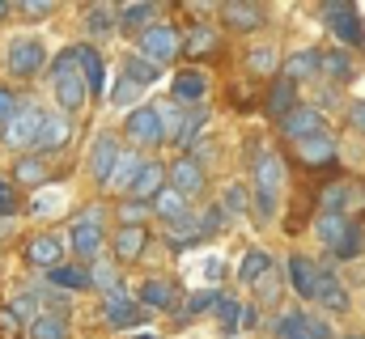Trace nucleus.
Listing matches in <instances>:
<instances>
[{"mask_svg":"<svg viewBox=\"0 0 365 339\" xmlns=\"http://www.w3.org/2000/svg\"><path fill=\"white\" fill-rule=\"evenodd\" d=\"M314 301H319L327 314H344V310L353 306V301H349V288H344V284L336 280V271H327V267L319 271V288H314Z\"/></svg>","mask_w":365,"mask_h":339,"instance_id":"9b49d317","label":"nucleus"},{"mask_svg":"<svg viewBox=\"0 0 365 339\" xmlns=\"http://www.w3.org/2000/svg\"><path fill=\"white\" fill-rule=\"evenodd\" d=\"M47 174H51V170H47V162H43V157H21V162L13 166V178H17V182H26V187L47 182Z\"/></svg>","mask_w":365,"mask_h":339,"instance_id":"f704fd0d","label":"nucleus"},{"mask_svg":"<svg viewBox=\"0 0 365 339\" xmlns=\"http://www.w3.org/2000/svg\"><path fill=\"white\" fill-rule=\"evenodd\" d=\"M302 339H306V335H302Z\"/></svg>","mask_w":365,"mask_h":339,"instance_id":"052dcab7","label":"nucleus"},{"mask_svg":"<svg viewBox=\"0 0 365 339\" xmlns=\"http://www.w3.org/2000/svg\"><path fill=\"white\" fill-rule=\"evenodd\" d=\"M280 132H284V140L306 145V140H314V136H327V119H323L319 106H302V102H297V106L280 119Z\"/></svg>","mask_w":365,"mask_h":339,"instance_id":"f257e3e1","label":"nucleus"},{"mask_svg":"<svg viewBox=\"0 0 365 339\" xmlns=\"http://www.w3.org/2000/svg\"><path fill=\"white\" fill-rule=\"evenodd\" d=\"M153 13H158L153 4H123V9H119V26H123L128 34H132V30H149V26H153Z\"/></svg>","mask_w":365,"mask_h":339,"instance_id":"72a5a7b5","label":"nucleus"},{"mask_svg":"<svg viewBox=\"0 0 365 339\" xmlns=\"http://www.w3.org/2000/svg\"><path fill=\"white\" fill-rule=\"evenodd\" d=\"M323 17H327V26H331V34L344 43V47H361L365 43V21L361 13L353 9V4H344V0H336V4H323L319 9Z\"/></svg>","mask_w":365,"mask_h":339,"instance_id":"f03ea898","label":"nucleus"},{"mask_svg":"<svg viewBox=\"0 0 365 339\" xmlns=\"http://www.w3.org/2000/svg\"><path fill=\"white\" fill-rule=\"evenodd\" d=\"M200 238H204V229H200L195 217H182L179 225L170 229V242H175V246H191V242H200Z\"/></svg>","mask_w":365,"mask_h":339,"instance_id":"a19ab883","label":"nucleus"},{"mask_svg":"<svg viewBox=\"0 0 365 339\" xmlns=\"http://www.w3.org/2000/svg\"><path fill=\"white\" fill-rule=\"evenodd\" d=\"M349 195H353V187H349V182H331V187L319 195V199H323V212H340V217H344Z\"/></svg>","mask_w":365,"mask_h":339,"instance_id":"58836bf2","label":"nucleus"},{"mask_svg":"<svg viewBox=\"0 0 365 339\" xmlns=\"http://www.w3.org/2000/svg\"><path fill=\"white\" fill-rule=\"evenodd\" d=\"M162 187H166V170L158 166V162H149L145 174L136 178V187H132V199H136V204H140V199H158Z\"/></svg>","mask_w":365,"mask_h":339,"instance_id":"a878e982","label":"nucleus"},{"mask_svg":"<svg viewBox=\"0 0 365 339\" xmlns=\"http://www.w3.org/2000/svg\"><path fill=\"white\" fill-rule=\"evenodd\" d=\"M204 93H208V81H204L200 73H182V77H175V85H170L175 106H200Z\"/></svg>","mask_w":365,"mask_h":339,"instance_id":"412c9836","label":"nucleus"},{"mask_svg":"<svg viewBox=\"0 0 365 339\" xmlns=\"http://www.w3.org/2000/svg\"><path fill=\"white\" fill-rule=\"evenodd\" d=\"M90 276H93V284H98V288H106V293H119V276H115L110 267H102V263H98Z\"/></svg>","mask_w":365,"mask_h":339,"instance_id":"09e8293b","label":"nucleus"},{"mask_svg":"<svg viewBox=\"0 0 365 339\" xmlns=\"http://www.w3.org/2000/svg\"><path fill=\"white\" fill-rule=\"evenodd\" d=\"M73 251L81 254V259H98V251H102V221H90L86 212L77 217V225H73Z\"/></svg>","mask_w":365,"mask_h":339,"instance_id":"4468645a","label":"nucleus"},{"mask_svg":"<svg viewBox=\"0 0 365 339\" xmlns=\"http://www.w3.org/2000/svg\"><path fill=\"white\" fill-rule=\"evenodd\" d=\"M9 310H13L21 323H38V318H43V314H38V297H34V293H30V297H17Z\"/></svg>","mask_w":365,"mask_h":339,"instance_id":"a18cd8bd","label":"nucleus"},{"mask_svg":"<svg viewBox=\"0 0 365 339\" xmlns=\"http://www.w3.org/2000/svg\"><path fill=\"white\" fill-rule=\"evenodd\" d=\"M247 64H251L255 77H272L276 68H280V56H276L272 47H255V51L247 56Z\"/></svg>","mask_w":365,"mask_h":339,"instance_id":"4c0bfd02","label":"nucleus"},{"mask_svg":"<svg viewBox=\"0 0 365 339\" xmlns=\"http://www.w3.org/2000/svg\"><path fill=\"white\" fill-rule=\"evenodd\" d=\"M284 271H289V288L302 297V301H314V288H319V263L314 259H306V254H289V263H284Z\"/></svg>","mask_w":365,"mask_h":339,"instance_id":"423d86ee","label":"nucleus"},{"mask_svg":"<svg viewBox=\"0 0 365 339\" xmlns=\"http://www.w3.org/2000/svg\"><path fill=\"white\" fill-rule=\"evenodd\" d=\"M217 301H221V297H217L212 288H204V293H195V297H191V306H187V310H191V314H204V310H217Z\"/></svg>","mask_w":365,"mask_h":339,"instance_id":"3c124183","label":"nucleus"},{"mask_svg":"<svg viewBox=\"0 0 365 339\" xmlns=\"http://www.w3.org/2000/svg\"><path fill=\"white\" fill-rule=\"evenodd\" d=\"M17 9H21L26 17H51V13H56V4H47V0H21Z\"/></svg>","mask_w":365,"mask_h":339,"instance_id":"864d4df0","label":"nucleus"},{"mask_svg":"<svg viewBox=\"0 0 365 339\" xmlns=\"http://www.w3.org/2000/svg\"><path fill=\"white\" fill-rule=\"evenodd\" d=\"M153 212L166 217V221H175V225H179L182 217H191V212H187V195H179L175 187H162V195L153 199Z\"/></svg>","mask_w":365,"mask_h":339,"instance_id":"cd10ccee","label":"nucleus"},{"mask_svg":"<svg viewBox=\"0 0 365 339\" xmlns=\"http://www.w3.org/2000/svg\"><path fill=\"white\" fill-rule=\"evenodd\" d=\"M361 251H365V229L353 221V225H349V234H344V242H340L331 254H336V259H357Z\"/></svg>","mask_w":365,"mask_h":339,"instance_id":"ea45409f","label":"nucleus"},{"mask_svg":"<svg viewBox=\"0 0 365 339\" xmlns=\"http://www.w3.org/2000/svg\"><path fill=\"white\" fill-rule=\"evenodd\" d=\"M280 187H284V162L276 153H259L255 157V195L280 199Z\"/></svg>","mask_w":365,"mask_h":339,"instance_id":"6e6552de","label":"nucleus"},{"mask_svg":"<svg viewBox=\"0 0 365 339\" xmlns=\"http://www.w3.org/2000/svg\"><path fill=\"white\" fill-rule=\"evenodd\" d=\"M60 259H64V242L60 238H51V234H43V238H34L30 246H26V263H34V267H60Z\"/></svg>","mask_w":365,"mask_h":339,"instance_id":"dca6fc26","label":"nucleus"},{"mask_svg":"<svg viewBox=\"0 0 365 339\" xmlns=\"http://www.w3.org/2000/svg\"><path fill=\"white\" fill-rule=\"evenodd\" d=\"M145 204H136V199H128V204H119V217H123V225H140L145 221Z\"/></svg>","mask_w":365,"mask_h":339,"instance_id":"8fccbe9b","label":"nucleus"},{"mask_svg":"<svg viewBox=\"0 0 365 339\" xmlns=\"http://www.w3.org/2000/svg\"><path fill=\"white\" fill-rule=\"evenodd\" d=\"M149 246V234H145V225H123L119 234H115V259L119 263H136L140 254Z\"/></svg>","mask_w":365,"mask_h":339,"instance_id":"2eb2a0df","label":"nucleus"},{"mask_svg":"<svg viewBox=\"0 0 365 339\" xmlns=\"http://www.w3.org/2000/svg\"><path fill=\"white\" fill-rule=\"evenodd\" d=\"M13 110H17L13 93H9V89H0V123H9V119H13Z\"/></svg>","mask_w":365,"mask_h":339,"instance_id":"4d7b16f0","label":"nucleus"},{"mask_svg":"<svg viewBox=\"0 0 365 339\" xmlns=\"http://www.w3.org/2000/svg\"><path fill=\"white\" fill-rule=\"evenodd\" d=\"M323 77L349 81V77H353V56H349V51H327V56H323Z\"/></svg>","mask_w":365,"mask_h":339,"instance_id":"c9c22d12","label":"nucleus"},{"mask_svg":"<svg viewBox=\"0 0 365 339\" xmlns=\"http://www.w3.org/2000/svg\"><path fill=\"white\" fill-rule=\"evenodd\" d=\"M128 136H132V145H140V149H153V145H162L166 136H162V115L153 110V106H136L132 115H128V127H123Z\"/></svg>","mask_w":365,"mask_h":339,"instance_id":"39448f33","label":"nucleus"},{"mask_svg":"<svg viewBox=\"0 0 365 339\" xmlns=\"http://www.w3.org/2000/svg\"><path fill=\"white\" fill-rule=\"evenodd\" d=\"M293 106H297V85L280 77V81L272 85V93H268V110H272L276 119H284V115H289Z\"/></svg>","mask_w":365,"mask_h":339,"instance_id":"c756f323","label":"nucleus"},{"mask_svg":"<svg viewBox=\"0 0 365 339\" xmlns=\"http://www.w3.org/2000/svg\"><path fill=\"white\" fill-rule=\"evenodd\" d=\"M217 318H221V327H225V331H234V327L242 323V306H238V301H230V297H221V301H217Z\"/></svg>","mask_w":365,"mask_h":339,"instance_id":"c03bdc74","label":"nucleus"},{"mask_svg":"<svg viewBox=\"0 0 365 339\" xmlns=\"http://www.w3.org/2000/svg\"><path fill=\"white\" fill-rule=\"evenodd\" d=\"M221 212H225V217H242V212H247V191H242L238 182L221 191Z\"/></svg>","mask_w":365,"mask_h":339,"instance_id":"79ce46f5","label":"nucleus"},{"mask_svg":"<svg viewBox=\"0 0 365 339\" xmlns=\"http://www.w3.org/2000/svg\"><path fill=\"white\" fill-rule=\"evenodd\" d=\"M119 145H115V136H98L90 149V174L98 178V182H110L115 178V166H119Z\"/></svg>","mask_w":365,"mask_h":339,"instance_id":"9d476101","label":"nucleus"},{"mask_svg":"<svg viewBox=\"0 0 365 339\" xmlns=\"http://www.w3.org/2000/svg\"><path fill=\"white\" fill-rule=\"evenodd\" d=\"M136 98H140V85H136V81H128V77H123V81L115 85V93H110V102H115V106H132Z\"/></svg>","mask_w":365,"mask_h":339,"instance_id":"de8ad7c7","label":"nucleus"},{"mask_svg":"<svg viewBox=\"0 0 365 339\" xmlns=\"http://www.w3.org/2000/svg\"><path fill=\"white\" fill-rule=\"evenodd\" d=\"M158 115H162V136H166V140H179L182 127H187V115H182L179 106H166V110H158Z\"/></svg>","mask_w":365,"mask_h":339,"instance_id":"37998d69","label":"nucleus"},{"mask_svg":"<svg viewBox=\"0 0 365 339\" xmlns=\"http://www.w3.org/2000/svg\"><path fill=\"white\" fill-rule=\"evenodd\" d=\"M349 225H353L349 217H340V212H323V217L314 221V238H319V242H323L327 251H336V246L344 242V234H349Z\"/></svg>","mask_w":365,"mask_h":339,"instance_id":"6ab92c4d","label":"nucleus"},{"mask_svg":"<svg viewBox=\"0 0 365 339\" xmlns=\"http://www.w3.org/2000/svg\"><path fill=\"white\" fill-rule=\"evenodd\" d=\"M170 187H175L179 195H200V191H204V166H200L195 157H179V162L170 166Z\"/></svg>","mask_w":365,"mask_h":339,"instance_id":"ddd939ff","label":"nucleus"},{"mask_svg":"<svg viewBox=\"0 0 365 339\" xmlns=\"http://www.w3.org/2000/svg\"><path fill=\"white\" fill-rule=\"evenodd\" d=\"M47 276H51V284H56V288H68V293L93 288V276L86 271V267H68V263H60V267H51Z\"/></svg>","mask_w":365,"mask_h":339,"instance_id":"393cba45","label":"nucleus"},{"mask_svg":"<svg viewBox=\"0 0 365 339\" xmlns=\"http://www.w3.org/2000/svg\"><path fill=\"white\" fill-rule=\"evenodd\" d=\"M43 123H47V115H43L34 102H26V106H17V110H13V119L4 123V127H9V136H4V140H9L13 149L38 145V132H43Z\"/></svg>","mask_w":365,"mask_h":339,"instance_id":"20e7f679","label":"nucleus"},{"mask_svg":"<svg viewBox=\"0 0 365 339\" xmlns=\"http://www.w3.org/2000/svg\"><path fill=\"white\" fill-rule=\"evenodd\" d=\"M68 140H73V123H68L64 115H47V123H43L34 149H64Z\"/></svg>","mask_w":365,"mask_h":339,"instance_id":"5701e85b","label":"nucleus"},{"mask_svg":"<svg viewBox=\"0 0 365 339\" xmlns=\"http://www.w3.org/2000/svg\"><path fill=\"white\" fill-rule=\"evenodd\" d=\"M68 335V323L60 314H43L38 323H30V339H64Z\"/></svg>","mask_w":365,"mask_h":339,"instance_id":"e433bc0d","label":"nucleus"},{"mask_svg":"<svg viewBox=\"0 0 365 339\" xmlns=\"http://www.w3.org/2000/svg\"><path fill=\"white\" fill-rule=\"evenodd\" d=\"M140 301L153 310H175V284L170 280H145L140 284Z\"/></svg>","mask_w":365,"mask_h":339,"instance_id":"bb28decb","label":"nucleus"},{"mask_svg":"<svg viewBox=\"0 0 365 339\" xmlns=\"http://www.w3.org/2000/svg\"><path fill=\"white\" fill-rule=\"evenodd\" d=\"M102 314H106L110 327H136V323H140V310H136L132 297H123V293H110V297L102 301Z\"/></svg>","mask_w":365,"mask_h":339,"instance_id":"aec40b11","label":"nucleus"},{"mask_svg":"<svg viewBox=\"0 0 365 339\" xmlns=\"http://www.w3.org/2000/svg\"><path fill=\"white\" fill-rule=\"evenodd\" d=\"M212 47H217V30H212V26H195V30L182 38V56H191V60L208 56Z\"/></svg>","mask_w":365,"mask_h":339,"instance_id":"7c9ffc66","label":"nucleus"},{"mask_svg":"<svg viewBox=\"0 0 365 339\" xmlns=\"http://www.w3.org/2000/svg\"><path fill=\"white\" fill-rule=\"evenodd\" d=\"M208 123V110L200 106V110H187V127H182V136H179V145H191L195 136H200V127Z\"/></svg>","mask_w":365,"mask_h":339,"instance_id":"49530a36","label":"nucleus"},{"mask_svg":"<svg viewBox=\"0 0 365 339\" xmlns=\"http://www.w3.org/2000/svg\"><path fill=\"white\" fill-rule=\"evenodd\" d=\"M4 60H9V73H13V77H26V81H30V77L43 68V47H38V38H17Z\"/></svg>","mask_w":365,"mask_h":339,"instance_id":"0eeeda50","label":"nucleus"},{"mask_svg":"<svg viewBox=\"0 0 365 339\" xmlns=\"http://www.w3.org/2000/svg\"><path fill=\"white\" fill-rule=\"evenodd\" d=\"M323 73V51L319 47H306V51H293L289 60H284V81H310V77H319Z\"/></svg>","mask_w":365,"mask_h":339,"instance_id":"f8f14e48","label":"nucleus"},{"mask_svg":"<svg viewBox=\"0 0 365 339\" xmlns=\"http://www.w3.org/2000/svg\"><path fill=\"white\" fill-rule=\"evenodd\" d=\"M17 331H21V318L4 306V310H0V335H4V339H17Z\"/></svg>","mask_w":365,"mask_h":339,"instance_id":"603ef678","label":"nucleus"},{"mask_svg":"<svg viewBox=\"0 0 365 339\" xmlns=\"http://www.w3.org/2000/svg\"><path fill=\"white\" fill-rule=\"evenodd\" d=\"M221 17H225L234 30H242V34H251V30L264 26V9H259V4H225Z\"/></svg>","mask_w":365,"mask_h":339,"instance_id":"4be33fe9","label":"nucleus"},{"mask_svg":"<svg viewBox=\"0 0 365 339\" xmlns=\"http://www.w3.org/2000/svg\"><path fill=\"white\" fill-rule=\"evenodd\" d=\"M158 73H162V68H158L153 60H145V56H128V60H123V77H128V81H136L140 89L158 81Z\"/></svg>","mask_w":365,"mask_h":339,"instance_id":"473e14b6","label":"nucleus"},{"mask_svg":"<svg viewBox=\"0 0 365 339\" xmlns=\"http://www.w3.org/2000/svg\"><path fill=\"white\" fill-rule=\"evenodd\" d=\"M268 271H272V259H268V254L264 251H247L242 254V267H238V280H242V284H259Z\"/></svg>","mask_w":365,"mask_h":339,"instance_id":"c85d7f7f","label":"nucleus"},{"mask_svg":"<svg viewBox=\"0 0 365 339\" xmlns=\"http://www.w3.org/2000/svg\"><path fill=\"white\" fill-rule=\"evenodd\" d=\"M17 212V195H13V187L0 178V217H13Z\"/></svg>","mask_w":365,"mask_h":339,"instance_id":"5fc2aeb1","label":"nucleus"},{"mask_svg":"<svg viewBox=\"0 0 365 339\" xmlns=\"http://www.w3.org/2000/svg\"><path fill=\"white\" fill-rule=\"evenodd\" d=\"M297 157H302V162H306L310 170L336 166V140H331V136H314V140L297 145Z\"/></svg>","mask_w":365,"mask_h":339,"instance_id":"a211bd4d","label":"nucleus"},{"mask_svg":"<svg viewBox=\"0 0 365 339\" xmlns=\"http://www.w3.org/2000/svg\"><path fill=\"white\" fill-rule=\"evenodd\" d=\"M4 13H9V4H4V0H0V17H4Z\"/></svg>","mask_w":365,"mask_h":339,"instance_id":"bf43d9fd","label":"nucleus"},{"mask_svg":"<svg viewBox=\"0 0 365 339\" xmlns=\"http://www.w3.org/2000/svg\"><path fill=\"white\" fill-rule=\"evenodd\" d=\"M145 157L140 153H119V166H115V178H110V187H119V191H128L132 195V187H136V178L145 174Z\"/></svg>","mask_w":365,"mask_h":339,"instance_id":"b1692460","label":"nucleus"},{"mask_svg":"<svg viewBox=\"0 0 365 339\" xmlns=\"http://www.w3.org/2000/svg\"><path fill=\"white\" fill-rule=\"evenodd\" d=\"M56 98H60V106H64V110H81V106H86L90 89H86V77H81V68H77V64H73V68H64V73H56Z\"/></svg>","mask_w":365,"mask_h":339,"instance_id":"1a4fd4ad","label":"nucleus"},{"mask_svg":"<svg viewBox=\"0 0 365 339\" xmlns=\"http://www.w3.org/2000/svg\"><path fill=\"white\" fill-rule=\"evenodd\" d=\"M115 17H119V9H110V4H98L86 13V34L93 38H106V34H115Z\"/></svg>","mask_w":365,"mask_h":339,"instance_id":"2f4dec72","label":"nucleus"},{"mask_svg":"<svg viewBox=\"0 0 365 339\" xmlns=\"http://www.w3.org/2000/svg\"><path fill=\"white\" fill-rule=\"evenodd\" d=\"M344 339H365V335H357V331H349V335H344Z\"/></svg>","mask_w":365,"mask_h":339,"instance_id":"13d9d810","label":"nucleus"},{"mask_svg":"<svg viewBox=\"0 0 365 339\" xmlns=\"http://www.w3.org/2000/svg\"><path fill=\"white\" fill-rule=\"evenodd\" d=\"M179 51H182V43H179V30H175V26L153 21L149 30H140V56H145V60H153V64H170Z\"/></svg>","mask_w":365,"mask_h":339,"instance_id":"7ed1b4c3","label":"nucleus"},{"mask_svg":"<svg viewBox=\"0 0 365 339\" xmlns=\"http://www.w3.org/2000/svg\"><path fill=\"white\" fill-rule=\"evenodd\" d=\"M349 123H353V127H357V132L365 136V98H361V102H353V106H349Z\"/></svg>","mask_w":365,"mask_h":339,"instance_id":"6e6d98bb","label":"nucleus"},{"mask_svg":"<svg viewBox=\"0 0 365 339\" xmlns=\"http://www.w3.org/2000/svg\"><path fill=\"white\" fill-rule=\"evenodd\" d=\"M77 68H81L90 93H102V89H106V64H102L98 47H77Z\"/></svg>","mask_w":365,"mask_h":339,"instance_id":"f3484780","label":"nucleus"}]
</instances>
